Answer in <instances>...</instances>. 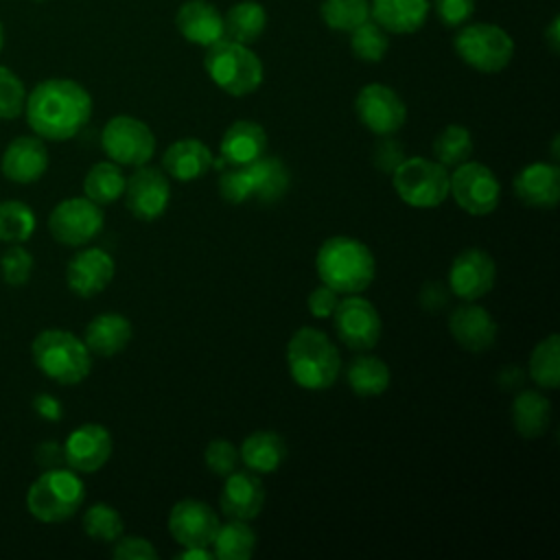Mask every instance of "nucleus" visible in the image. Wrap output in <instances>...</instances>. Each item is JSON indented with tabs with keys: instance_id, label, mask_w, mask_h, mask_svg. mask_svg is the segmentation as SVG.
<instances>
[{
	"instance_id": "1",
	"label": "nucleus",
	"mask_w": 560,
	"mask_h": 560,
	"mask_svg": "<svg viewBox=\"0 0 560 560\" xmlns=\"http://www.w3.org/2000/svg\"><path fill=\"white\" fill-rule=\"evenodd\" d=\"M24 114L35 136L63 142L74 138L88 125L92 116V96L72 79H46L26 94Z\"/></svg>"
},
{
	"instance_id": "2",
	"label": "nucleus",
	"mask_w": 560,
	"mask_h": 560,
	"mask_svg": "<svg viewBox=\"0 0 560 560\" xmlns=\"http://www.w3.org/2000/svg\"><path fill=\"white\" fill-rule=\"evenodd\" d=\"M315 269L326 287L350 295L361 293L372 284L376 260L363 241L352 236H330L317 249Z\"/></svg>"
},
{
	"instance_id": "3",
	"label": "nucleus",
	"mask_w": 560,
	"mask_h": 560,
	"mask_svg": "<svg viewBox=\"0 0 560 560\" xmlns=\"http://www.w3.org/2000/svg\"><path fill=\"white\" fill-rule=\"evenodd\" d=\"M287 365L295 385L308 392H324L337 381L341 357L324 330L302 326L287 343Z\"/></svg>"
},
{
	"instance_id": "4",
	"label": "nucleus",
	"mask_w": 560,
	"mask_h": 560,
	"mask_svg": "<svg viewBox=\"0 0 560 560\" xmlns=\"http://www.w3.org/2000/svg\"><path fill=\"white\" fill-rule=\"evenodd\" d=\"M37 370L59 385H77L92 370V352L74 332L46 328L31 343Z\"/></svg>"
},
{
	"instance_id": "5",
	"label": "nucleus",
	"mask_w": 560,
	"mask_h": 560,
	"mask_svg": "<svg viewBox=\"0 0 560 560\" xmlns=\"http://www.w3.org/2000/svg\"><path fill=\"white\" fill-rule=\"evenodd\" d=\"M203 68L210 81L230 96H247L256 92L265 77L260 57L247 44L228 37L206 48Z\"/></svg>"
},
{
	"instance_id": "6",
	"label": "nucleus",
	"mask_w": 560,
	"mask_h": 560,
	"mask_svg": "<svg viewBox=\"0 0 560 560\" xmlns=\"http://www.w3.org/2000/svg\"><path fill=\"white\" fill-rule=\"evenodd\" d=\"M85 501L83 479L72 468H46L26 490V510L42 523L72 518Z\"/></svg>"
},
{
	"instance_id": "7",
	"label": "nucleus",
	"mask_w": 560,
	"mask_h": 560,
	"mask_svg": "<svg viewBox=\"0 0 560 560\" xmlns=\"http://www.w3.org/2000/svg\"><path fill=\"white\" fill-rule=\"evenodd\" d=\"M453 48L457 57L472 70L483 74L501 72L514 57V39L499 24L466 22L457 28Z\"/></svg>"
},
{
	"instance_id": "8",
	"label": "nucleus",
	"mask_w": 560,
	"mask_h": 560,
	"mask_svg": "<svg viewBox=\"0 0 560 560\" xmlns=\"http://www.w3.org/2000/svg\"><path fill=\"white\" fill-rule=\"evenodd\" d=\"M392 186L411 208H438L448 197V171L429 158H405L392 173Z\"/></svg>"
},
{
	"instance_id": "9",
	"label": "nucleus",
	"mask_w": 560,
	"mask_h": 560,
	"mask_svg": "<svg viewBox=\"0 0 560 560\" xmlns=\"http://www.w3.org/2000/svg\"><path fill=\"white\" fill-rule=\"evenodd\" d=\"M101 147L105 155L120 166H142L155 153V136L140 118L118 114L105 122Z\"/></svg>"
},
{
	"instance_id": "10",
	"label": "nucleus",
	"mask_w": 560,
	"mask_h": 560,
	"mask_svg": "<svg viewBox=\"0 0 560 560\" xmlns=\"http://www.w3.org/2000/svg\"><path fill=\"white\" fill-rule=\"evenodd\" d=\"M448 195L466 214L486 217L501 201V184L486 164L466 160L448 173Z\"/></svg>"
},
{
	"instance_id": "11",
	"label": "nucleus",
	"mask_w": 560,
	"mask_h": 560,
	"mask_svg": "<svg viewBox=\"0 0 560 560\" xmlns=\"http://www.w3.org/2000/svg\"><path fill=\"white\" fill-rule=\"evenodd\" d=\"M330 317L339 341L354 352L372 350L381 339V315L376 306L359 293H350L348 298L339 300Z\"/></svg>"
},
{
	"instance_id": "12",
	"label": "nucleus",
	"mask_w": 560,
	"mask_h": 560,
	"mask_svg": "<svg viewBox=\"0 0 560 560\" xmlns=\"http://www.w3.org/2000/svg\"><path fill=\"white\" fill-rule=\"evenodd\" d=\"M105 214L98 203L88 197H68L59 201L48 217L52 238L68 247L88 245L103 230Z\"/></svg>"
},
{
	"instance_id": "13",
	"label": "nucleus",
	"mask_w": 560,
	"mask_h": 560,
	"mask_svg": "<svg viewBox=\"0 0 560 560\" xmlns=\"http://www.w3.org/2000/svg\"><path fill=\"white\" fill-rule=\"evenodd\" d=\"M359 122L376 136H394L407 120V105L385 83H368L354 98Z\"/></svg>"
},
{
	"instance_id": "14",
	"label": "nucleus",
	"mask_w": 560,
	"mask_h": 560,
	"mask_svg": "<svg viewBox=\"0 0 560 560\" xmlns=\"http://www.w3.org/2000/svg\"><path fill=\"white\" fill-rule=\"evenodd\" d=\"M448 291L462 302H477L483 298L497 280L494 258L479 247L462 249L448 267Z\"/></svg>"
},
{
	"instance_id": "15",
	"label": "nucleus",
	"mask_w": 560,
	"mask_h": 560,
	"mask_svg": "<svg viewBox=\"0 0 560 560\" xmlns=\"http://www.w3.org/2000/svg\"><path fill=\"white\" fill-rule=\"evenodd\" d=\"M125 203L127 210L140 221L160 219L171 201V184L164 171L155 166H136L125 179Z\"/></svg>"
},
{
	"instance_id": "16",
	"label": "nucleus",
	"mask_w": 560,
	"mask_h": 560,
	"mask_svg": "<svg viewBox=\"0 0 560 560\" xmlns=\"http://www.w3.org/2000/svg\"><path fill=\"white\" fill-rule=\"evenodd\" d=\"M219 525L217 512L199 499H182L168 512V532L182 547H210Z\"/></svg>"
},
{
	"instance_id": "17",
	"label": "nucleus",
	"mask_w": 560,
	"mask_h": 560,
	"mask_svg": "<svg viewBox=\"0 0 560 560\" xmlns=\"http://www.w3.org/2000/svg\"><path fill=\"white\" fill-rule=\"evenodd\" d=\"M112 448V433L98 422H85L68 433L63 442V462L68 468L90 475L107 464Z\"/></svg>"
},
{
	"instance_id": "18",
	"label": "nucleus",
	"mask_w": 560,
	"mask_h": 560,
	"mask_svg": "<svg viewBox=\"0 0 560 560\" xmlns=\"http://www.w3.org/2000/svg\"><path fill=\"white\" fill-rule=\"evenodd\" d=\"M116 265L109 252L101 247L79 249L66 267V284L79 298H92L114 280Z\"/></svg>"
},
{
	"instance_id": "19",
	"label": "nucleus",
	"mask_w": 560,
	"mask_h": 560,
	"mask_svg": "<svg viewBox=\"0 0 560 560\" xmlns=\"http://www.w3.org/2000/svg\"><path fill=\"white\" fill-rule=\"evenodd\" d=\"M448 332L468 352H486L494 346L499 326L488 308L464 302L448 315Z\"/></svg>"
},
{
	"instance_id": "20",
	"label": "nucleus",
	"mask_w": 560,
	"mask_h": 560,
	"mask_svg": "<svg viewBox=\"0 0 560 560\" xmlns=\"http://www.w3.org/2000/svg\"><path fill=\"white\" fill-rule=\"evenodd\" d=\"M223 479L225 481L219 497L221 512L236 521L256 518L265 505V486L260 477L252 470H232Z\"/></svg>"
},
{
	"instance_id": "21",
	"label": "nucleus",
	"mask_w": 560,
	"mask_h": 560,
	"mask_svg": "<svg viewBox=\"0 0 560 560\" xmlns=\"http://www.w3.org/2000/svg\"><path fill=\"white\" fill-rule=\"evenodd\" d=\"M48 168V149L39 136H18L2 153L0 171L15 184H33Z\"/></svg>"
},
{
	"instance_id": "22",
	"label": "nucleus",
	"mask_w": 560,
	"mask_h": 560,
	"mask_svg": "<svg viewBox=\"0 0 560 560\" xmlns=\"http://www.w3.org/2000/svg\"><path fill=\"white\" fill-rule=\"evenodd\" d=\"M512 186L521 203L549 210L560 201V168L547 162L527 164L514 175Z\"/></svg>"
},
{
	"instance_id": "23",
	"label": "nucleus",
	"mask_w": 560,
	"mask_h": 560,
	"mask_svg": "<svg viewBox=\"0 0 560 560\" xmlns=\"http://www.w3.org/2000/svg\"><path fill=\"white\" fill-rule=\"evenodd\" d=\"M175 26L186 42L203 48L225 37L223 13L208 0H186L175 13Z\"/></svg>"
},
{
	"instance_id": "24",
	"label": "nucleus",
	"mask_w": 560,
	"mask_h": 560,
	"mask_svg": "<svg viewBox=\"0 0 560 560\" xmlns=\"http://www.w3.org/2000/svg\"><path fill=\"white\" fill-rule=\"evenodd\" d=\"M212 158V151L199 138H179L166 147L162 168L177 182H192L210 171Z\"/></svg>"
},
{
	"instance_id": "25",
	"label": "nucleus",
	"mask_w": 560,
	"mask_h": 560,
	"mask_svg": "<svg viewBox=\"0 0 560 560\" xmlns=\"http://www.w3.org/2000/svg\"><path fill=\"white\" fill-rule=\"evenodd\" d=\"M431 11L429 0H372L370 18L394 35H409L424 26Z\"/></svg>"
},
{
	"instance_id": "26",
	"label": "nucleus",
	"mask_w": 560,
	"mask_h": 560,
	"mask_svg": "<svg viewBox=\"0 0 560 560\" xmlns=\"http://www.w3.org/2000/svg\"><path fill=\"white\" fill-rule=\"evenodd\" d=\"M267 149V131L254 120L232 122L219 144V153L228 166H245L260 158Z\"/></svg>"
},
{
	"instance_id": "27",
	"label": "nucleus",
	"mask_w": 560,
	"mask_h": 560,
	"mask_svg": "<svg viewBox=\"0 0 560 560\" xmlns=\"http://www.w3.org/2000/svg\"><path fill=\"white\" fill-rule=\"evenodd\" d=\"M133 326L120 313H101L96 315L83 332V343L96 357H114L127 348L131 341Z\"/></svg>"
},
{
	"instance_id": "28",
	"label": "nucleus",
	"mask_w": 560,
	"mask_h": 560,
	"mask_svg": "<svg viewBox=\"0 0 560 560\" xmlns=\"http://www.w3.org/2000/svg\"><path fill=\"white\" fill-rule=\"evenodd\" d=\"M287 453H289V448H287L284 438L280 433L267 431V429L249 433L238 448L241 462L245 464L247 470H252L256 475L276 472L284 464Z\"/></svg>"
},
{
	"instance_id": "29",
	"label": "nucleus",
	"mask_w": 560,
	"mask_h": 560,
	"mask_svg": "<svg viewBox=\"0 0 560 560\" xmlns=\"http://www.w3.org/2000/svg\"><path fill=\"white\" fill-rule=\"evenodd\" d=\"M245 168L252 179V199H258L260 203H276L287 195L291 173L280 158L262 153L254 162L245 164Z\"/></svg>"
},
{
	"instance_id": "30",
	"label": "nucleus",
	"mask_w": 560,
	"mask_h": 560,
	"mask_svg": "<svg viewBox=\"0 0 560 560\" xmlns=\"http://www.w3.org/2000/svg\"><path fill=\"white\" fill-rule=\"evenodd\" d=\"M551 420V402L542 392L523 389L512 402V422L521 438L536 440L540 438Z\"/></svg>"
},
{
	"instance_id": "31",
	"label": "nucleus",
	"mask_w": 560,
	"mask_h": 560,
	"mask_svg": "<svg viewBox=\"0 0 560 560\" xmlns=\"http://www.w3.org/2000/svg\"><path fill=\"white\" fill-rule=\"evenodd\" d=\"M346 381L357 396L368 398V396H378L389 387L392 372L383 359H378L374 354L359 352L346 365Z\"/></svg>"
},
{
	"instance_id": "32",
	"label": "nucleus",
	"mask_w": 560,
	"mask_h": 560,
	"mask_svg": "<svg viewBox=\"0 0 560 560\" xmlns=\"http://www.w3.org/2000/svg\"><path fill=\"white\" fill-rule=\"evenodd\" d=\"M225 37L241 42V44H254L267 26V11L256 0H241L228 9L223 15Z\"/></svg>"
},
{
	"instance_id": "33",
	"label": "nucleus",
	"mask_w": 560,
	"mask_h": 560,
	"mask_svg": "<svg viewBox=\"0 0 560 560\" xmlns=\"http://www.w3.org/2000/svg\"><path fill=\"white\" fill-rule=\"evenodd\" d=\"M125 175L120 171V164L105 160L92 164V168L83 177V192L90 201L98 206L114 203L125 192Z\"/></svg>"
},
{
	"instance_id": "34",
	"label": "nucleus",
	"mask_w": 560,
	"mask_h": 560,
	"mask_svg": "<svg viewBox=\"0 0 560 560\" xmlns=\"http://www.w3.org/2000/svg\"><path fill=\"white\" fill-rule=\"evenodd\" d=\"M254 549L256 534L247 521L230 518L228 523L219 525L212 540V553L217 560H249Z\"/></svg>"
},
{
	"instance_id": "35",
	"label": "nucleus",
	"mask_w": 560,
	"mask_h": 560,
	"mask_svg": "<svg viewBox=\"0 0 560 560\" xmlns=\"http://www.w3.org/2000/svg\"><path fill=\"white\" fill-rule=\"evenodd\" d=\"M529 376L542 389L560 385V337L556 332L540 339L529 354Z\"/></svg>"
},
{
	"instance_id": "36",
	"label": "nucleus",
	"mask_w": 560,
	"mask_h": 560,
	"mask_svg": "<svg viewBox=\"0 0 560 560\" xmlns=\"http://www.w3.org/2000/svg\"><path fill=\"white\" fill-rule=\"evenodd\" d=\"M433 158L446 168H455L472 155V133L464 125H446L433 140Z\"/></svg>"
},
{
	"instance_id": "37",
	"label": "nucleus",
	"mask_w": 560,
	"mask_h": 560,
	"mask_svg": "<svg viewBox=\"0 0 560 560\" xmlns=\"http://www.w3.org/2000/svg\"><path fill=\"white\" fill-rule=\"evenodd\" d=\"M37 228L35 212L28 203L18 199L0 201V241L4 243H24L33 236Z\"/></svg>"
},
{
	"instance_id": "38",
	"label": "nucleus",
	"mask_w": 560,
	"mask_h": 560,
	"mask_svg": "<svg viewBox=\"0 0 560 560\" xmlns=\"http://www.w3.org/2000/svg\"><path fill=\"white\" fill-rule=\"evenodd\" d=\"M319 15L328 28L350 33L370 18V0H322Z\"/></svg>"
},
{
	"instance_id": "39",
	"label": "nucleus",
	"mask_w": 560,
	"mask_h": 560,
	"mask_svg": "<svg viewBox=\"0 0 560 560\" xmlns=\"http://www.w3.org/2000/svg\"><path fill=\"white\" fill-rule=\"evenodd\" d=\"M389 48L387 31L381 28L372 18H368L363 24H359L354 31H350V50L357 59L365 63H376L385 57Z\"/></svg>"
},
{
	"instance_id": "40",
	"label": "nucleus",
	"mask_w": 560,
	"mask_h": 560,
	"mask_svg": "<svg viewBox=\"0 0 560 560\" xmlns=\"http://www.w3.org/2000/svg\"><path fill=\"white\" fill-rule=\"evenodd\" d=\"M122 516L109 503H94L83 514V532L98 542H114L122 536Z\"/></svg>"
},
{
	"instance_id": "41",
	"label": "nucleus",
	"mask_w": 560,
	"mask_h": 560,
	"mask_svg": "<svg viewBox=\"0 0 560 560\" xmlns=\"http://www.w3.org/2000/svg\"><path fill=\"white\" fill-rule=\"evenodd\" d=\"M24 103L26 88L22 79L7 66H0V120L18 118L24 112Z\"/></svg>"
},
{
	"instance_id": "42",
	"label": "nucleus",
	"mask_w": 560,
	"mask_h": 560,
	"mask_svg": "<svg viewBox=\"0 0 560 560\" xmlns=\"http://www.w3.org/2000/svg\"><path fill=\"white\" fill-rule=\"evenodd\" d=\"M0 273L9 287H22L33 273V254L20 243H11L0 258Z\"/></svg>"
},
{
	"instance_id": "43",
	"label": "nucleus",
	"mask_w": 560,
	"mask_h": 560,
	"mask_svg": "<svg viewBox=\"0 0 560 560\" xmlns=\"http://www.w3.org/2000/svg\"><path fill=\"white\" fill-rule=\"evenodd\" d=\"M219 195L228 203H243L252 199V179L245 166H225L219 175Z\"/></svg>"
},
{
	"instance_id": "44",
	"label": "nucleus",
	"mask_w": 560,
	"mask_h": 560,
	"mask_svg": "<svg viewBox=\"0 0 560 560\" xmlns=\"http://www.w3.org/2000/svg\"><path fill=\"white\" fill-rule=\"evenodd\" d=\"M203 462L208 466V470H212L219 477L230 475L232 470H236L241 457H238V448L228 442V440H212L206 451H203Z\"/></svg>"
},
{
	"instance_id": "45",
	"label": "nucleus",
	"mask_w": 560,
	"mask_h": 560,
	"mask_svg": "<svg viewBox=\"0 0 560 560\" xmlns=\"http://www.w3.org/2000/svg\"><path fill=\"white\" fill-rule=\"evenodd\" d=\"M440 22L448 28H459L475 13V0H431Z\"/></svg>"
},
{
	"instance_id": "46",
	"label": "nucleus",
	"mask_w": 560,
	"mask_h": 560,
	"mask_svg": "<svg viewBox=\"0 0 560 560\" xmlns=\"http://www.w3.org/2000/svg\"><path fill=\"white\" fill-rule=\"evenodd\" d=\"M112 556L116 560H155L158 551L149 538L142 536H120L114 540Z\"/></svg>"
},
{
	"instance_id": "47",
	"label": "nucleus",
	"mask_w": 560,
	"mask_h": 560,
	"mask_svg": "<svg viewBox=\"0 0 560 560\" xmlns=\"http://www.w3.org/2000/svg\"><path fill=\"white\" fill-rule=\"evenodd\" d=\"M405 160V147L394 136H381L374 144L372 162L381 173H394V168Z\"/></svg>"
},
{
	"instance_id": "48",
	"label": "nucleus",
	"mask_w": 560,
	"mask_h": 560,
	"mask_svg": "<svg viewBox=\"0 0 560 560\" xmlns=\"http://www.w3.org/2000/svg\"><path fill=\"white\" fill-rule=\"evenodd\" d=\"M339 302V293L332 291L330 287H326L324 282L319 287H315L308 298H306V306H308V313L317 319H326L332 315L335 306Z\"/></svg>"
},
{
	"instance_id": "49",
	"label": "nucleus",
	"mask_w": 560,
	"mask_h": 560,
	"mask_svg": "<svg viewBox=\"0 0 560 560\" xmlns=\"http://www.w3.org/2000/svg\"><path fill=\"white\" fill-rule=\"evenodd\" d=\"M420 304L427 308V311H440L446 300H448V289L442 287L440 282H427L422 289H420Z\"/></svg>"
},
{
	"instance_id": "50",
	"label": "nucleus",
	"mask_w": 560,
	"mask_h": 560,
	"mask_svg": "<svg viewBox=\"0 0 560 560\" xmlns=\"http://www.w3.org/2000/svg\"><path fill=\"white\" fill-rule=\"evenodd\" d=\"M33 409H35V413L39 418H44L48 422H57L63 416V407H61V402L52 394H37L33 398Z\"/></svg>"
},
{
	"instance_id": "51",
	"label": "nucleus",
	"mask_w": 560,
	"mask_h": 560,
	"mask_svg": "<svg viewBox=\"0 0 560 560\" xmlns=\"http://www.w3.org/2000/svg\"><path fill=\"white\" fill-rule=\"evenodd\" d=\"M35 462L46 470V468H57L63 462V446L57 442H42L35 448Z\"/></svg>"
},
{
	"instance_id": "52",
	"label": "nucleus",
	"mask_w": 560,
	"mask_h": 560,
	"mask_svg": "<svg viewBox=\"0 0 560 560\" xmlns=\"http://www.w3.org/2000/svg\"><path fill=\"white\" fill-rule=\"evenodd\" d=\"M521 378H523V372L518 370V365H505L499 374V385L501 389H514L521 385Z\"/></svg>"
},
{
	"instance_id": "53",
	"label": "nucleus",
	"mask_w": 560,
	"mask_h": 560,
	"mask_svg": "<svg viewBox=\"0 0 560 560\" xmlns=\"http://www.w3.org/2000/svg\"><path fill=\"white\" fill-rule=\"evenodd\" d=\"M173 558H177V560H212L214 553L210 551V547H184Z\"/></svg>"
},
{
	"instance_id": "54",
	"label": "nucleus",
	"mask_w": 560,
	"mask_h": 560,
	"mask_svg": "<svg viewBox=\"0 0 560 560\" xmlns=\"http://www.w3.org/2000/svg\"><path fill=\"white\" fill-rule=\"evenodd\" d=\"M560 22H558V18H553L551 20V24H549V28H547V33H545V37H547V42H549V46H551V50L553 52H558V44H560V37H558V26Z\"/></svg>"
},
{
	"instance_id": "55",
	"label": "nucleus",
	"mask_w": 560,
	"mask_h": 560,
	"mask_svg": "<svg viewBox=\"0 0 560 560\" xmlns=\"http://www.w3.org/2000/svg\"><path fill=\"white\" fill-rule=\"evenodd\" d=\"M2 46H4V28L0 24V50H2Z\"/></svg>"
},
{
	"instance_id": "56",
	"label": "nucleus",
	"mask_w": 560,
	"mask_h": 560,
	"mask_svg": "<svg viewBox=\"0 0 560 560\" xmlns=\"http://www.w3.org/2000/svg\"><path fill=\"white\" fill-rule=\"evenodd\" d=\"M35 2H44V0H35Z\"/></svg>"
}]
</instances>
